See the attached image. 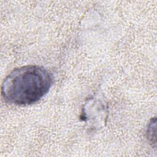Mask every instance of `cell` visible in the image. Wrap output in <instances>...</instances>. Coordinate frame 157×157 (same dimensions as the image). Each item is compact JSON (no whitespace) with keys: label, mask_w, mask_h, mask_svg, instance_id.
<instances>
[{"label":"cell","mask_w":157,"mask_h":157,"mask_svg":"<svg viewBox=\"0 0 157 157\" xmlns=\"http://www.w3.org/2000/svg\"><path fill=\"white\" fill-rule=\"evenodd\" d=\"M52 83L53 76L44 67L26 65L14 69L6 77L1 86V95L10 104L28 105L42 98Z\"/></svg>","instance_id":"6da1fadb"}]
</instances>
